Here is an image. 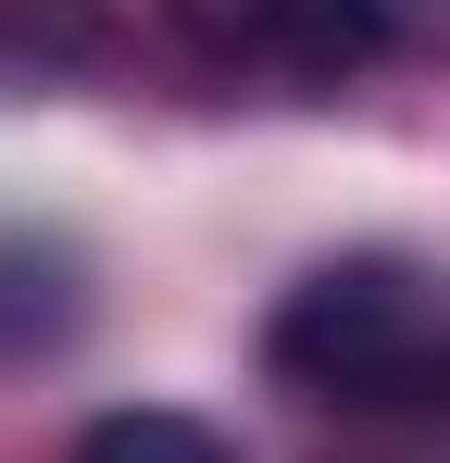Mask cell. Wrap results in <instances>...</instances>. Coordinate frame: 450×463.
Returning <instances> with one entry per match:
<instances>
[{
  "label": "cell",
  "mask_w": 450,
  "mask_h": 463,
  "mask_svg": "<svg viewBox=\"0 0 450 463\" xmlns=\"http://www.w3.org/2000/svg\"><path fill=\"white\" fill-rule=\"evenodd\" d=\"M75 463H238V451H225L201 413H175V401H126V413H100L75 439Z\"/></svg>",
  "instance_id": "277c9868"
},
{
  "label": "cell",
  "mask_w": 450,
  "mask_h": 463,
  "mask_svg": "<svg viewBox=\"0 0 450 463\" xmlns=\"http://www.w3.org/2000/svg\"><path fill=\"white\" fill-rule=\"evenodd\" d=\"M63 326H75V263L51 238H0V364L51 351Z\"/></svg>",
  "instance_id": "3957f363"
},
{
  "label": "cell",
  "mask_w": 450,
  "mask_h": 463,
  "mask_svg": "<svg viewBox=\"0 0 450 463\" xmlns=\"http://www.w3.org/2000/svg\"><path fill=\"white\" fill-rule=\"evenodd\" d=\"M438 38H450V0H225V51H250L300 88H338L363 63L438 51Z\"/></svg>",
  "instance_id": "7a4b0ae2"
},
{
  "label": "cell",
  "mask_w": 450,
  "mask_h": 463,
  "mask_svg": "<svg viewBox=\"0 0 450 463\" xmlns=\"http://www.w3.org/2000/svg\"><path fill=\"white\" fill-rule=\"evenodd\" d=\"M263 364L338 413H450V276L413 250H338L276 301Z\"/></svg>",
  "instance_id": "6da1fadb"
}]
</instances>
